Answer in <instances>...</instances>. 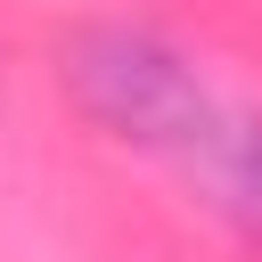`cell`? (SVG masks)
<instances>
[{
	"mask_svg": "<svg viewBox=\"0 0 262 262\" xmlns=\"http://www.w3.org/2000/svg\"><path fill=\"white\" fill-rule=\"evenodd\" d=\"M74 82H82V98H90V115L106 123V131H123V139H139V147H172V156H188V164H229V147H237V131L246 123H229L213 98H205V82L164 49V41H147V33H90L82 49H74Z\"/></svg>",
	"mask_w": 262,
	"mask_h": 262,
	"instance_id": "obj_1",
	"label": "cell"
}]
</instances>
